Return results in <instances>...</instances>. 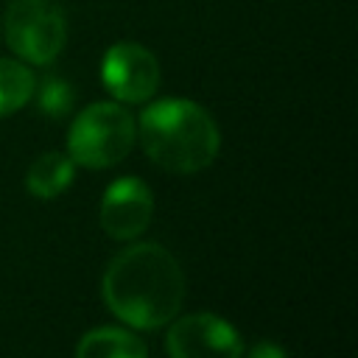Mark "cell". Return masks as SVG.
<instances>
[{"label":"cell","instance_id":"cell-8","mask_svg":"<svg viewBox=\"0 0 358 358\" xmlns=\"http://www.w3.org/2000/svg\"><path fill=\"white\" fill-rule=\"evenodd\" d=\"M76 358H148L145 344L120 327H98L81 336Z\"/></svg>","mask_w":358,"mask_h":358},{"label":"cell","instance_id":"cell-5","mask_svg":"<svg viewBox=\"0 0 358 358\" xmlns=\"http://www.w3.org/2000/svg\"><path fill=\"white\" fill-rule=\"evenodd\" d=\"M168 358H241L238 330L215 313H187L171 324L165 338Z\"/></svg>","mask_w":358,"mask_h":358},{"label":"cell","instance_id":"cell-9","mask_svg":"<svg viewBox=\"0 0 358 358\" xmlns=\"http://www.w3.org/2000/svg\"><path fill=\"white\" fill-rule=\"evenodd\" d=\"M73 182V159L67 154L59 151H48L39 154L25 176V185L31 190V196L36 199H56L59 193H64Z\"/></svg>","mask_w":358,"mask_h":358},{"label":"cell","instance_id":"cell-2","mask_svg":"<svg viewBox=\"0 0 358 358\" xmlns=\"http://www.w3.org/2000/svg\"><path fill=\"white\" fill-rule=\"evenodd\" d=\"M140 143L151 162L171 173L204 171L221 145V134L207 109L187 98H162L140 115Z\"/></svg>","mask_w":358,"mask_h":358},{"label":"cell","instance_id":"cell-4","mask_svg":"<svg viewBox=\"0 0 358 358\" xmlns=\"http://www.w3.org/2000/svg\"><path fill=\"white\" fill-rule=\"evenodd\" d=\"M3 34L22 62L48 64L67 42V22L56 0H11L3 17Z\"/></svg>","mask_w":358,"mask_h":358},{"label":"cell","instance_id":"cell-3","mask_svg":"<svg viewBox=\"0 0 358 358\" xmlns=\"http://www.w3.org/2000/svg\"><path fill=\"white\" fill-rule=\"evenodd\" d=\"M134 137V117L120 103L101 101L76 115L67 134V151L73 162L101 171L117 165L131 151Z\"/></svg>","mask_w":358,"mask_h":358},{"label":"cell","instance_id":"cell-7","mask_svg":"<svg viewBox=\"0 0 358 358\" xmlns=\"http://www.w3.org/2000/svg\"><path fill=\"white\" fill-rule=\"evenodd\" d=\"M154 215V196L137 176H120L103 190L101 199V227L115 241L137 238Z\"/></svg>","mask_w":358,"mask_h":358},{"label":"cell","instance_id":"cell-12","mask_svg":"<svg viewBox=\"0 0 358 358\" xmlns=\"http://www.w3.org/2000/svg\"><path fill=\"white\" fill-rule=\"evenodd\" d=\"M249 358H288L285 350L274 341H257L252 350H249Z\"/></svg>","mask_w":358,"mask_h":358},{"label":"cell","instance_id":"cell-6","mask_svg":"<svg viewBox=\"0 0 358 358\" xmlns=\"http://www.w3.org/2000/svg\"><path fill=\"white\" fill-rule=\"evenodd\" d=\"M103 87L123 103H143L159 87L157 56L137 42H117L103 53L101 62Z\"/></svg>","mask_w":358,"mask_h":358},{"label":"cell","instance_id":"cell-10","mask_svg":"<svg viewBox=\"0 0 358 358\" xmlns=\"http://www.w3.org/2000/svg\"><path fill=\"white\" fill-rule=\"evenodd\" d=\"M34 73L14 59H0V117L22 109L34 98Z\"/></svg>","mask_w":358,"mask_h":358},{"label":"cell","instance_id":"cell-1","mask_svg":"<svg viewBox=\"0 0 358 358\" xmlns=\"http://www.w3.org/2000/svg\"><path fill=\"white\" fill-rule=\"evenodd\" d=\"M101 291L120 322L137 330H154L179 313L185 274L165 246L134 243L109 260Z\"/></svg>","mask_w":358,"mask_h":358},{"label":"cell","instance_id":"cell-11","mask_svg":"<svg viewBox=\"0 0 358 358\" xmlns=\"http://www.w3.org/2000/svg\"><path fill=\"white\" fill-rule=\"evenodd\" d=\"M36 92V106L39 112L50 115V117H62L73 109V101H76V92L67 81H62L59 76H48L42 78L39 87H34Z\"/></svg>","mask_w":358,"mask_h":358}]
</instances>
